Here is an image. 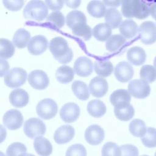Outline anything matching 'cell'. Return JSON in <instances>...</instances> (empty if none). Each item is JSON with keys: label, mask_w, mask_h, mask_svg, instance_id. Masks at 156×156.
I'll list each match as a JSON object with an SVG mask.
<instances>
[{"label": "cell", "mask_w": 156, "mask_h": 156, "mask_svg": "<svg viewBox=\"0 0 156 156\" xmlns=\"http://www.w3.org/2000/svg\"><path fill=\"white\" fill-rule=\"evenodd\" d=\"M104 131L98 124H93L88 127L85 132V138L88 143L91 145H98L104 139Z\"/></svg>", "instance_id": "obj_12"}, {"label": "cell", "mask_w": 156, "mask_h": 156, "mask_svg": "<svg viewBox=\"0 0 156 156\" xmlns=\"http://www.w3.org/2000/svg\"><path fill=\"white\" fill-rule=\"evenodd\" d=\"M29 84L35 89L44 90L49 85V79L46 73L39 69L31 71L28 76Z\"/></svg>", "instance_id": "obj_10"}, {"label": "cell", "mask_w": 156, "mask_h": 156, "mask_svg": "<svg viewBox=\"0 0 156 156\" xmlns=\"http://www.w3.org/2000/svg\"><path fill=\"white\" fill-rule=\"evenodd\" d=\"M74 76L73 69L66 65L60 66L56 71L55 76L57 80L62 83H68L73 80Z\"/></svg>", "instance_id": "obj_29"}, {"label": "cell", "mask_w": 156, "mask_h": 156, "mask_svg": "<svg viewBox=\"0 0 156 156\" xmlns=\"http://www.w3.org/2000/svg\"><path fill=\"white\" fill-rule=\"evenodd\" d=\"M114 113L118 119L127 121L133 118L135 110L130 102H120L115 106Z\"/></svg>", "instance_id": "obj_18"}, {"label": "cell", "mask_w": 156, "mask_h": 156, "mask_svg": "<svg viewBox=\"0 0 156 156\" xmlns=\"http://www.w3.org/2000/svg\"><path fill=\"white\" fill-rule=\"evenodd\" d=\"M133 73L134 71L132 65L124 61L118 63L114 69V74L116 79L122 83L130 80L133 76Z\"/></svg>", "instance_id": "obj_13"}, {"label": "cell", "mask_w": 156, "mask_h": 156, "mask_svg": "<svg viewBox=\"0 0 156 156\" xmlns=\"http://www.w3.org/2000/svg\"><path fill=\"white\" fill-rule=\"evenodd\" d=\"M94 68L96 73L101 77H108L113 71V64L107 60H96L94 63Z\"/></svg>", "instance_id": "obj_28"}, {"label": "cell", "mask_w": 156, "mask_h": 156, "mask_svg": "<svg viewBox=\"0 0 156 156\" xmlns=\"http://www.w3.org/2000/svg\"><path fill=\"white\" fill-rule=\"evenodd\" d=\"M34 147L36 152L40 156H49L52 152V146L51 142L41 136L35 138Z\"/></svg>", "instance_id": "obj_21"}, {"label": "cell", "mask_w": 156, "mask_h": 156, "mask_svg": "<svg viewBox=\"0 0 156 156\" xmlns=\"http://www.w3.org/2000/svg\"><path fill=\"white\" fill-rule=\"evenodd\" d=\"M93 63L87 57H80L76 59L74 64V71L81 77H87L93 72Z\"/></svg>", "instance_id": "obj_17"}, {"label": "cell", "mask_w": 156, "mask_h": 156, "mask_svg": "<svg viewBox=\"0 0 156 156\" xmlns=\"http://www.w3.org/2000/svg\"><path fill=\"white\" fill-rule=\"evenodd\" d=\"M1 156H4V154H3V153H2V152H1Z\"/></svg>", "instance_id": "obj_52"}, {"label": "cell", "mask_w": 156, "mask_h": 156, "mask_svg": "<svg viewBox=\"0 0 156 156\" xmlns=\"http://www.w3.org/2000/svg\"><path fill=\"white\" fill-rule=\"evenodd\" d=\"M46 21L54 24L57 28H61L65 24L64 15L59 11L53 12L48 15L46 18Z\"/></svg>", "instance_id": "obj_41"}, {"label": "cell", "mask_w": 156, "mask_h": 156, "mask_svg": "<svg viewBox=\"0 0 156 156\" xmlns=\"http://www.w3.org/2000/svg\"><path fill=\"white\" fill-rule=\"evenodd\" d=\"M64 1L68 7L73 8V9H76V8L78 7L81 2L80 1H78V0H73V1L66 0V1Z\"/></svg>", "instance_id": "obj_47"}, {"label": "cell", "mask_w": 156, "mask_h": 156, "mask_svg": "<svg viewBox=\"0 0 156 156\" xmlns=\"http://www.w3.org/2000/svg\"><path fill=\"white\" fill-rule=\"evenodd\" d=\"M91 28L87 23H80L72 28L73 34L84 40H89L92 35Z\"/></svg>", "instance_id": "obj_36"}, {"label": "cell", "mask_w": 156, "mask_h": 156, "mask_svg": "<svg viewBox=\"0 0 156 156\" xmlns=\"http://www.w3.org/2000/svg\"><path fill=\"white\" fill-rule=\"evenodd\" d=\"M2 121L5 127L9 130H14L21 127L23 122V117L20 111L16 109H11L5 113Z\"/></svg>", "instance_id": "obj_9"}, {"label": "cell", "mask_w": 156, "mask_h": 156, "mask_svg": "<svg viewBox=\"0 0 156 156\" xmlns=\"http://www.w3.org/2000/svg\"><path fill=\"white\" fill-rule=\"evenodd\" d=\"M0 76L1 77H2L5 74H6L8 72L9 68V65L8 63V62L3 58L0 59Z\"/></svg>", "instance_id": "obj_46"}, {"label": "cell", "mask_w": 156, "mask_h": 156, "mask_svg": "<svg viewBox=\"0 0 156 156\" xmlns=\"http://www.w3.org/2000/svg\"><path fill=\"white\" fill-rule=\"evenodd\" d=\"M121 156H138V148L130 144H123L120 146Z\"/></svg>", "instance_id": "obj_43"}, {"label": "cell", "mask_w": 156, "mask_h": 156, "mask_svg": "<svg viewBox=\"0 0 156 156\" xmlns=\"http://www.w3.org/2000/svg\"><path fill=\"white\" fill-rule=\"evenodd\" d=\"M154 156H156V152H155V155Z\"/></svg>", "instance_id": "obj_54"}, {"label": "cell", "mask_w": 156, "mask_h": 156, "mask_svg": "<svg viewBox=\"0 0 156 156\" xmlns=\"http://www.w3.org/2000/svg\"><path fill=\"white\" fill-rule=\"evenodd\" d=\"M121 12L126 18L144 19L150 15V5L147 2L139 0H125L121 4Z\"/></svg>", "instance_id": "obj_1"}, {"label": "cell", "mask_w": 156, "mask_h": 156, "mask_svg": "<svg viewBox=\"0 0 156 156\" xmlns=\"http://www.w3.org/2000/svg\"><path fill=\"white\" fill-rule=\"evenodd\" d=\"M48 7L44 2L39 0L30 1L23 10V16L27 20L40 21L48 15Z\"/></svg>", "instance_id": "obj_3"}, {"label": "cell", "mask_w": 156, "mask_h": 156, "mask_svg": "<svg viewBox=\"0 0 156 156\" xmlns=\"http://www.w3.org/2000/svg\"><path fill=\"white\" fill-rule=\"evenodd\" d=\"M137 24L132 20H126L121 23L119 27V32L125 38L130 39L136 36L138 32Z\"/></svg>", "instance_id": "obj_22"}, {"label": "cell", "mask_w": 156, "mask_h": 156, "mask_svg": "<svg viewBox=\"0 0 156 156\" xmlns=\"http://www.w3.org/2000/svg\"><path fill=\"white\" fill-rule=\"evenodd\" d=\"M140 76L142 80L152 83L156 80V68L149 65H144L140 69Z\"/></svg>", "instance_id": "obj_37"}, {"label": "cell", "mask_w": 156, "mask_h": 156, "mask_svg": "<svg viewBox=\"0 0 156 156\" xmlns=\"http://www.w3.org/2000/svg\"><path fill=\"white\" fill-rule=\"evenodd\" d=\"M46 127L45 124L39 118H32L26 121L24 125V132L25 135L30 138H34L44 135Z\"/></svg>", "instance_id": "obj_6"}, {"label": "cell", "mask_w": 156, "mask_h": 156, "mask_svg": "<svg viewBox=\"0 0 156 156\" xmlns=\"http://www.w3.org/2000/svg\"><path fill=\"white\" fill-rule=\"evenodd\" d=\"M101 152L102 156H121L120 147L112 141L107 142L104 144Z\"/></svg>", "instance_id": "obj_39"}, {"label": "cell", "mask_w": 156, "mask_h": 156, "mask_svg": "<svg viewBox=\"0 0 156 156\" xmlns=\"http://www.w3.org/2000/svg\"><path fill=\"white\" fill-rule=\"evenodd\" d=\"M66 23L69 27L72 29L77 24L87 23V18L83 12L77 10H74L67 14L66 16Z\"/></svg>", "instance_id": "obj_31"}, {"label": "cell", "mask_w": 156, "mask_h": 156, "mask_svg": "<svg viewBox=\"0 0 156 156\" xmlns=\"http://www.w3.org/2000/svg\"><path fill=\"white\" fill-rule=\"evenodd\" d=\"M108 89V83L102 77H94L91 80L89 84L90 92L93 96L96 98H101L105 95Z\"/></svg>", "instance_id": "obj_14"}, {"label": "cell", "mask_w": 156, "mask_h": 156, "mask_svg": "<svg viewBox=\"0 0 156 156\" xmlns=\"http://www.w3.org/2000/svg\"><path fill=\"white\" fill-rule=\"evenodd\" d=\"M130 133L136 137H143L147 130L145 122L140 119H135L130 122L129 126Z\"/></svg>", "instance_id": "obj_34"}, {"label": "cell", "mask_w": 156, "mask_h": 156, "mask_svg": "<svg viewBox=\"0 0 156 156\" xmlns=\"http://www.w3.org/2000/svg\"><path fill=\"white\" fill-rule=\"evenodd\" d=\"M15 48L14 44L10 40L5 38L0 40V57L1 58L7 59L12 57L15 53Z\"/></svg>", "instance_id": "obj_35"}, {"label": "cell", "mask_w": 156, "mask_h": 156, "mask_svg": "<svg viewBox=\"0 0 156 156\" xmlns=\"http://www.w3.org/2000/svg\"><path fill=\"white\" fill-rule=\"evenodd\" d=\"M103 2L105 4V5L109 6V7H112V8L113 7H119L121 4H122V1H104Z\"/></svg>", "instance_id": "obj_48"}, {"label": "cell", "mask_w": 156, "mask_h": 156, "mask_svg": "<svg viewBox=\"0 0 156 156\" xmlns=\"http://www.w3.org/2000/svg\"><path fill=\"white\" fill-rule=\"evenodd\" d=\"M122 15L115 8L107 9L105 15V21L111 28L115 29L120 26L122 21Z\"/></svg>", "instance_id": "obj_23"}, {"label": "cell", "mask_w": 156, "mask_h": 156, "mask_svg": "<svg viewBox=\"0 0 156 156\" xmlns=\"http://www.w3.org/2000/svg\"><path fill=\"white\" fill-rule=\"evenodd\" d=\"M21 156H35V155H34L33 154H23Z\"/></svg>", "instance_id": "obj_50"}, {"label": "cell", "mask_w": 156, "mask_h": 156, "mask_svg": "<svg viewBox=\"0 0 156 156\" xmlns=\"http://www.w3.org/2000/svg\"><path fill=\"white\" fill-rule=\"evenodd\" d=\"M57 110V103L55 101L49 98L42 99L36 107L38 116L44 119H50L54 118L56 115Z\"/></svg>", "instance_id": "obj_5"}, {"label": "cell", "mask_w": 156, "mask_h": 156, "mask_svg": "<svg viewBox=\"0 0 156 156\" xmlns=\"http://www.w3.org/2000/svg\"><path fill=\"white\" fill-rule=\"evenodd\" d=\"M150 14L156 21V2L150 5Z\"/></svg>", "instance_id": "obj_49"}, {"label": "cell", "mask_w": 156, "mask_h": 156, "mask_svg": "<svg viewBox=\"0 0 156 156\" xmlns=\"http://www.w3.org/2000/svg\"><path fill=\"white\" fill-rule=\"evenodd\" d=\"M49 48L54 57L60 63L65 64L71 61L73 53L64 38L57 37L52 38L49 41Z\"/></svg>", "instance_id": "obj_2"}, {"label": "cell", "mask_w": 156, "mask_h": 156, "mask_svg": "<svg viewBox=\"0 0 156 156\" xmlns=\"http://www.w3.org/2000/svg\"><path fill=\"white\" fill-rule=\"evenodd\" d=\"M79 115V107L74 102H68L64 104L60 110L61 119L67 123H71L76 121Z\"/></svg>", "instance_id": "obj_11"}, {"label": "cell", "mask_w": 156, "mask_h": 156, "mask_svg": "<svg viewBox=\"0 0 156 156\" xmlns=\"http://www.w3.org/2000/svg\"><path fill=\"white\" fill-rule=\"evenodd\" d=\"M65 156H87V150L82 144H74L68 147Z\"/></svg>", "instance_id": "obj_42"}, {"label": "cell", "mask_w": 156, "mask_h": 156, "mask_svg": "<svg viewBox=\"0 0 156 156\" xmlns=\"http://www.w3.org/2000/svg\"><path fill=\"white\" fill-rule=\"evenodd\" d=\"M2 3L5 8L11 11H18L24 5V1L22 0L2 1Z\"/></svg>", "instance_id": "obj_44"}, {"label": "cell", "mask_w": 156, "mask_h": 156, "mask_svg": "<svg viewBox=\"0 0 156 156\" xmlns=\"http://www.w3.org/2000/svg\"><path fill=\"white\" fill-rule=\"evenodd\" d=\"M88 113L94 118H100L106 112V107L104 102L98 99L90 101L87 105Z\"/></svg>", "instance_id": "obj_25"}, {"label": "cell", "mask_w": 156, "mask_h": 156, "mask_svg": "<svg viewBox=\"0 0 156 156\" xmlns=\"http://www.w3.org/2000/svg\"><path fill=\"white\" fill-rule=\"evenodd\" d=\"M87 12L95 18H102L105 16L107 9L106 5L102 1H91L87 6Z\"/></svg>", "instance_id": "obj_26"}, {"label": "cell", "mask_w": 156, "mask_h": 156, "mask_svg": "<svg viewBox=\"0 0 156 156\" xmlns=\"http://www.w3.org/2000/svg\"><path fill=\"white\" fill-rule=\"evenodd\" d=\"M112 32V28L106 23H99L95 26L92 30L93 35L96 40L104 41H107Z\"/></svg>", "instance_id": "obj_24"}, {"label": "cell", "mask_w": 156, "mask_h": 156, "mask_svg": "<svg viewBox=\"0 0 156 156\" xmlns=\"http://www.w3.org/2000/svg\"><path fill=\"white\" fill-rule=\"evenodd\" d=\"M48 44V40L44 35H35L30 39L27 45V49L32 55H40L46 50Z\"/></svg>", "instance_id": "obj_15"}, {"label": "cell", "mask_w": 156, "mask_h": 156, "mask_svg": "<svg viewBox=\"0 0 156 156\" xmlns=\"http://www.w3.org/2000/svg\"><path fill=\"white\" fill-rule=\"evenodd\" d=\"M139 38L145 44H151L156 41V24L151 21H144L139 27Z\"/></svg>", "instance_id": "obj_7"}, {"label": "cell", "mask_w": 156, "mask_h": 156, "mask_svg": "<svg viewBox=\"0 0 156 156\" xmlns=\"http://www.w3.org/2000/svg\"><path fill=\"white\" fill-rule=\"evenodd\" d=\"M71 88L73 92L78 99L85 101L89 98V87L85 82L80 80H76L72 83Z\"/></svg>", "instance_id": "obj_30"}, {"label": "cell", "mask_w": 156, "mask_h": 156, "mask_svg": "<svg viewBox=\"0 0 156 156\" xmlns=\"http://www.w3.org/2000/svg\"><path fill=\"white\" fill-rule=\"evenodd\" d=\"M143 144L147 147L153 148L156 147V129L153 127L147 128L145 135L141 138Z\"/></svg>", "instance_id": "obj_38"}, {"label": "cell", "mask_w": 156, "mask_h": 156, "mask_svg": "<svg viewBox=\"0 0 156 156\" xmlns=\"http://www.w3.org/2000/svg\"><path fill=\"white\" fill-rule=\"evenodd\" d=\"M26 146L20 142H15L11 144L6 150L7 156H21L26 154Z\"/></svg>", "instance_id": "obj_40"}, {"label": "cell", "mask_w": 156, "mask_h": 156, "mask_svg": "<svg viewBox=\"0 0 156 156\" xmlns=\"http://www.w3.org/2000/svg\"><path fill=\"white\" fill-rule=\"evenodd\" d=\"M128 91L135 98L144 99L147 97L151 91L149 83L142 79H135L128 85Z\"/></svg>", "instance_id": "obj_8"}, {"label": "cell", "mask_w": 156, "mask_h": 156, "mask_svg": "<svg viewBox=\"0 0 156 156\" xmlns=\"http://www.w3.org/2000/svg\"><path fill=\"white\" fill-rule=\"evenodd\" d=\"M29 98L27 91L22 88H17L13 90L9 95L10 104L17 108L26 106L29 102Z\"/></svg>", "instance_id": "obj_19"}, {"label": "cell", "mask_w": 156, "mask_h": 156, "mask_svg": "<svg viewBox=\"0 0 156 156\" xmlns=\"http://www.w3.org/2000/svg\"><path fill=\"white\" fill-rule=\"evenodd\" d=\"M27 79V72L21 68L11 69L4 76V83L10 88H18L23 85Z\"/></svg>", "instance_id": "obj_4"}, {"label": "cell", "mask_w": 156, "mask_h": 156, "mask_svg": "<svg viewBox=\"0 0 156 156\" xmlns=\"http://www.w3.org/2000/svg\"><path fill=\"white\" fill-rule=\"evenodd\" d=\"M30 40V34L24 29H18L13 37V44L18 48L21 49L28 45Z\"/></svg>", "instance_id": "obj_27"}, {"label": "cell", "mask_w": 156, "mask_h": 156, "mask_svg": "<svg viewBox=\"0 0 156 156\" xmlns=\"http://www.w3.org/2000/svg\"><path fill=\"white\" fill-rule=\"evenodd\" d=\"M154 66L156 68V56L154 58Z\"/></svg>", "instance_id": "obj_51"}, {"label": "cell", "mask_w": 156, "mask_h": 156, "mask_svg": "<svg viewBox=\"0 0 156 156\" xmlns=\"http://www.w3.org/2000/svg\"><path fill=\"white\" fill-rule=\"evenodd\" d=\"M75 130L70 125H63L59 127L54 132V139L59 144L69 142L74 136Z\"/></svg>", "instance_id": "obj_16"}, {"label": "cell", "mask_w": 156, "mask_h": 156, "mask_svg": "<svg viewBox=\"0 0 156 156\" xmlns=\"http://www.w3.org/2000/svg\"><path fill=\"white\" fill-rule=\"evenodd\" d=\"M131 96L128 90L124 89H118L114 91L110 96L111 104L115 106L120 102H130Z\"/></svg>", "instance_id": "obj_33"}, {"label": "cell", "mask_w": 156, "mask_h": 156, "mask_svg": "<svg viewBox=\"0 0 156 156\" xmlns=\"http://www.w3.org/2000/svg\"><path fill=\"white\" fill-rule=\"evenodd\" d=\"M127 58L128 61L132 65L140 66L145 62L146 55L144 50L142 48L133 46L127 51Z\"/></svg>", "instance_id": "obj_20"}, {"label": "cell", "mask_w": 156, "mask_h": 156, "mask_svg": "<svg viewBox=\"0 0 156 156\" xmlns=\"http://www.w3.org/2000/svg\"><path fill=\"white\" fill-rule=\"evenodd\" d=\"M141 156H149L147 155H141Z\"/></svg>", "instance_id": "obj_53"}, {"label": "cell", "mask_w": 156, "mask_h": 156, "mask_svg": "<svg viewBox=\"0 0 156 156\" xmlns=\"http://www.w3.org/2000/svg\"><path fill=\"white\" fill-rule=\"evenodd\" d=\"M126 39L121 35L115 34L111 36L105 43V48L109 52H116L126 43Z\"/></svg>", "instance_id": "obj_32"}, {"label": "cell", "mask_w": 156, "mask_h": 156, "mask_svg": "<svg viewBox=\"0 0 156 156\" xmlns=\"http://www.w3.org/2000/svg\"><path fill=\"white\" fill-rule=\"evenodd\" d=\"M45 4H46L47 7L51 9V10L57 11L60 10L63 6V4L65 3L64 1H45Z\"/></svg>", "instance_id": "obj_45"}]
</instances>
